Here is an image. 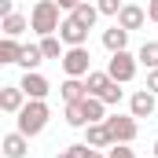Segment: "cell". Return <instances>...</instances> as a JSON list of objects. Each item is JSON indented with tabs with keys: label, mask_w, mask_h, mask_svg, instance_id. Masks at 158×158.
Wrapping results in <instances>:
<instances>
[{
	"label": "cell",
	"mask_w": 158,
	"mask_h": 158,
	"mask_svg": "<svg viewBox=\"0 0 158 158\" xmlns=\"http://www.w3.org/2000/svg\"><path fill=\"white\" fill-rule=\"evenodd\" d=\"M59 11H63V7H59L55 0H37V4H33V11H30V30L40 33V37L59 33V26H63Z\"/></svg>",
	"instance_id": "obj_1"
},
{
	"label": "cell",
	"mask_w": 158,
	"mask_h": 158,
	"mask_svg": "<svg viewBox=\"0 0 158 158\" xmlns=\"http://www.w3.org/2000/svg\"><path fill=\"white\" fill-rule=\"evenodd\" d=\"M4 15H15V0H0V19Z\"/></svg>",
	"instance_id": "obj_29"
},
{
	"label": "cell",
	"mask_w": 158,
	"mask_h": 158,
	"mask_svg": "<svg viewBox=\"0 0 158 158\" xmlns=\"http://www.w3.org/2000/svg\"><path fill=\"white\" fill-rule=\"evenodd\" d=\"M0 30H4V37H22V33L30 30V19L19 15V11H15V15H4V19H0Z\"/></svg>",
	"instance_id": "obj_15"
},
{
	"label": "cell",
	"mask_w": 158,
	"mask_h": 158,
	"mask_svg": "<svg viewBox=\"0 0 158 158\" xmlns=\"http://www.w3.org/2000/svg\"><path fill=\"white\" fill-rule=\"evenodd\" d=\"M107 158H136V155H132V147H129V143H114Z\"/></svg>",
	"instance_id": "obj_26"
},
{
	"label": "cell",
	"mask_w": 158,
	"mask_h": 158,
	"mask_svg": "<svg viewBox=\"0 0 158 158\" xmlns=\"http://www.w3.org/2000/svg\"><path fill=\"white\" fill-rule=\"evenodd\" d=\"M155 92H147V88H140V92H132L129 96V114L132 118H151L155 114Z\"/></svg>",
	"instance_id": "obj_9"
},
{
	"label": "cell",
	"mask_w": 158,
	"mask_h": 158,
	"mask_svg": "<svg viewBox=\"0 0 158 158\" xmlns=\"http://www.w3.org/2000/svg\"><path fill=\"white\" fill-rule=\"evenodd\" d=\"M59 63H63V74H66V77H88V74H92V55H88L85 44H81V48H66V55H63Z\"/></svg>",
	"instance_id": "obj_4"
},
{
	"label": "cell",
	"mask_w": 158,
	"mask_h": 158,
	"mask_svg": "<svg viewBox=\"0 0 158 158\" xmlns=\"http://www.w3.org/2000/svg\"><path fill=\"white\" fill-rule=\"evenodd\" d=\"M96 7H99V15H114L118 19V11L125 7V0H96Z\"/></svg>",
	"instance_id": "obj_25"
},
{
	"label": "cell",
	"mask_w": 158,
	"mask_h": 158,
	"mask_svg": "<svg viewBox=\"0 0 158 158\" xmlns=\"http://www.w3.org/2000/svg\"><path fill=\"white\" fill-rule=\"evenodd\" d=\"M99 99H103L107 107H114V103H121V85H118V81H110V85L103 88V96H99Z\"/></svg>",
	"instance_id": "obj_24"
},
{
	"label": "cell",
	"mask_w": 158,
	"mask_h": 158,
	"mask_svg": "<svg viewBox=\"0 0 158 158\" xmlns=\"http://www.w3.org/2000/svg\"><path fill=\"white\" fill-rule=\"evenodd\" d=\"M85 143H88V147H114V136H110L107 121H92V125H85Z\"/></svg>",
	"instance_id": "obj_12"
},
{
	"label": "cell",
	"mask_w": 158,
	"mask_h": 158,
	"mask_svg": "<svg viewBox=\"0 0 158 158\" xmlns=\"http://www.w3.org/2000/svg\"><path fill=\"white\" fill-rule=\"evenodd\" d=\"M81 151H85V143H70V147H63L55 158H81Z\"/></svg>",
	"instance_id": "obj_27"
},
{
	"label": "cell",
	"mask_w": 158,
	"mask_h": 158,
	"mask_svg": "<svg viewBox=\"0 0 158 158\" xmlns=\"http://www.w3.org/2000/svg\"><path fill=\"white\" fill-rule=\"evenodd\" d=\"M103 48H107V52H125V48H129V30L118 26V22H114L110 30H103Z\"/></svg>",
	"instance_id": "obj_14"
},
{
	"label": "cell",
	"mask_w": 158,
	"mask_h": 158,
	"mask_svg": "<svg viewBox=\"0 0 158 158\" xmlns=\"http://www.w3.org/2000/svg\"><path fill=\"white\" fill-rule=\"evenodd\" d=\"M155 158H158V140H155Z\"/></svg>",
	"instance_id": "obj_33"
},
{
	"label": "cell",
	"mask_w": 158,
	"mask_h": 158,
	"mask_svg": "<svg viewBox=\"0 0 158 158\" xmlns=\"http://www.w3.org/2000/svg\"><path fill=\"white\" fill-rule=\"evenodd\" d=\"M19 59H22V44H19V37H4V40H0V63L11 66V63H19Z\"/></svg>",
	"instance_id": "obj_16"
},
{
	"label": "cell",
	"mask_w": 158,
	"mask_h": 158,
	"mask_svg": "<svg viewBox=\"0 0 158 158\" xmlns=\"http://www.w3.org/2000/svg\"><path fill=\"white\" fill-rule=\"evenodd\" d=\"M136 66H140V59L125 48V52H110V59H107V74L118 81V85H129V81L136 77Z\"/></svg>",
	"instance_id": "obj_3"
},
{
	"label": "cell",
	"mask_w": 158,
	"mask_h": 158,
	"mask_svg": "<svg viewBox=\"0 0 158 158\" xmlns=\"http://www.w3.org/2000/svg\"><path fill=\"white\" fill-rule=\"evenodd\" d=\"M70 15L77 19L81 26H88V30H92V26H96V19H99V7H96V4H88V0H81V4L70 11Z\"/></svg>",
	"instance_id": "obj_17"
},
{
	"label": "cell",
	"mask_w": 158,
	"mask_h": 158,
	"mask_svg": "<svg viewBox=\"0 0 158 158\" xmlns=\"http://www.w3.org/2000/svg\"><path fill=\"white\" fill-rule=\"evenodd\" d=\"M151 158H155V155H151Z\"/></svg>",
	"instance_id": "obj_34"
},
{
	"label": "cell",
	"mask_w": 158,
	"mask_h": 158,
	"mask_svg": "<svg viewBox=\"0 0 158 158\" xmlns=\"http://www.w3.org/2000/svg\"><path fill=\"white\" fill-rule=\"evenodd\" d=\"M59 40H63L66 48H81V44L88 40V26H81L74 15H63V26H59Z\"/></svg>",
	"instance_id": "obj_6"
},
{
	"label": "cell",
	"mask_w": 158,
	"mask_h": 158,
	"mask_svg": "<svg viewBox=\"0 0 158 158\" xmlns=\"http://www.w3.org/2000/svg\"><path fill=\"white\" fill-rule=\"evenodd\" d=\"M48 118H52V110H48V103H44V99H30V103L15 114L19 132H26V136H40V132L48 129Z\"/></svg>",
	"instance_id": "obj_2"
},
{
	"label": "cell",
	"mask_w": 158,
	"mask_h": 158,
	"mask_svg": "<svg viewBox=\"0 0 158 158\" xmlns=\"http://www.w3.org/2000/svg\"><path fill=\"white\" fill-rule=\"evenodd\" d=\"M59 96H63V103H77V99H85V96H88L85 77H66L63 85H59Z\"/></svg>",
	"instance_id": "obj_13"
},
{
	"label": "cell",
	"mask_w": 158,
	"mask_h": 158,
	"mask_svg": "<svg viewBox=\"0 0 158 158\" xmlns=\"http://www.w3.org/2000/svg\"><path fill=\"white\" fill-rule=\"evenodd\" d=\"M143 88L158 96V70H147V81H143Z\"/></svg>",
	"instance_id": "obj_28"
},
{
	"label": "cell",
	"mask_w": 158,
	"mask_h": 158,
	"mask_svg": "<svg viewBox=\"0 0 158 158\" xmlns=\"http://www.w3.org/2000/svg\"><path fill=\"white\" fill-rule=\"evenodd\" d=\"M85 114H88V125H92V121H103L107 118V103H103L99 96H85Z\"/></svg>",
	"instance_id": "obj_23"
},
{
	"label": "cell",
	"mask_w": 158,
	"mask_h": 158,
	"mask_svg": "<svg viewBox=\"0 0 158 158\" xmlns=\"http://www.w3.org/2000/svg\"><path fill=\"white\" fill-rule=\"evenodd\" d=\"M40 63H44L40 44H22V59H19V66H22V70H37Z\"/></svg>",
	"instance_id": "obj_18"
},
{
	"label": "cell",
	"mask_w": 158,
	"mask_h": 158,
	"mask_svg": "<svg viewBox=\"0 0 158 158\" xmlns=\"http://www.w3.org/2000/svg\"><path fill=\"white\" fill-rule=\"evenodd\" d=\"M136 59H140V66L158 70V40H143V44H140V52H136Z\"/></svg>",
	"instance_id": "obj_19"
},
{
	"label": "cell",
	"mask_w": 158,
	"mask_h": 158,
	"mask_svg": "<svg viewBox=\"0 0 158 158\" xmlns=\"http://www.w3.org/2000/svg\"><path fill=\"white\" fill-rule=\"evenodd\" d=\"M0 151H4V158H26V155H30V136L15 129V132H7V136H4Z\"/></svg>",
	"instance_id": "obj_10"
},
{
	"label": "cell",
	"mask_w": 158,
	"mask_h": 158,
	"mask_svg": "<svg viewBox=\"0 0 158 158\" xmlns=\"http://www.w3.org/2000/svg\"><path fill=\"white\" fill-rule=\"evenodd\" d=\"M147 19H151V22H158V0H151V4H147Z\"/></svg>",
	"instance_id": "obj_32"
},
{
	"label": "cell",
	"mask_w": 158,
	"mask_h": 158,
	"mask_svg": "<svg viewBox=\"0 0 158 158\" xmlns=\"http://www.w3.org/2000/svg\"><path fill=\"white\" fill-rule=\"evenodd\" d=\"M55 4H59V7H63L66 15H70V11H74V7H77V4H81V0H55Z\"/></svg>",
	"instance_id": "obj_31"
},
{
	"label": "cell",
	"mask_w": 158,
	"mask_h": 158,
	"mask_svg": "<svg viewBox=\"0 0 158 158\" xmlns=\"http://www.w3.org/2000/svg\"><path fill=\"white\" fill-rule=\"evenodd\" d=\"M19 85H22V92H26L30 99H48V92H52L48 77H44V74H37V70H26Z\"/></svg>",
	"instance_id": "obj_8"
},
{
	"label": "cell",
	"mask_w": 158,
	"mask_h": 158,
	"mask_svg": "<svg viewBox=\"0 0 158 158\" xmlns=\"http://www.w3.org/2000/svg\"><path fill=\"white\" fill-rule=\"evenodd\" d=\"M114 22H118V26H125V30L132 33V30H140V26L147 22V11H143L140 4H129V0H125V7L118 11V19H114Z\"/></svg>",
	"instance_id": "obj_11"
},
{
	"label": "cell",
	"mask_w": 158,
	"mask_h": 158,
	"mask_svg": "<svg viewBox=\"0 0 158 158\" xmlns=\"http://www.w3.org/2000/svg\"><path fill=\"white\" fill-rule=\"evenodd\" d=\"M110 81H114V77H110L107 70H92V74L85 77V85H88V96H103V88H107Z\"/></svg>",
	"instance_id": "obj_22"
},
{
	"label": "cell",
	"mask_w": 158,
	"mask_h": 158,
	"mask_svg": "<svg viewBox=\"0 0 158 158\" xmlns=\"http://www.w3.org/2000/svg\"><path fill=\"white\" fill-rule=\"evenodd\" d=\"M40 52H44V59H63L66 44L59 40V33H52V37H40Z\"/></svg>",
	"instance_id": "obj_21"
},
{
	"label": "cell",
	"mask_w": 158,
	"mask_h": 158,
	"mask_svg": "<svg viewBox=\"0 0 158 158\" xmlns=\"http://www.w3.org/2000/svg\"><path fill=\"white\" fill-rule=\"evenodd\" d=\"M66 125H70V129H85V125H88L85 99H77V103H66Z\"/></svg>",
	"instance_id": "obj_20"
},
{
	"label": "cell",
	"mask_w": 158,
	"mask_h": 158,
	"mask_svg": "<svg viewBox=\"0 0 158 158\" xmlns=\"http://www.w3.org/2000/svg\"><path fill=\"white\" fill-rule=\"evenodd\" d=\"M26 103H30V96L22 92V85H4L0 88V110L4 114H19Z\"/></svg>",
	"instance_id": "obj_7"
},
{
	"label": "cell",
	"mask_w": 158,
	"mask_h": 158,
	"mask_svg": "<svg viewBox=\"0 0 158 158\" xmlns=\"http://www.w3.org/2000/svg\"><path fill=\"white\" fill-rule=\"evenodd\" d=\"M107 129H110V136H114V143H132L136 136H140V125L132 114H107Z\"/></svg>",
	"instance_id": "obj_5"
},
{
	"label": "cell",
	"mask_w": 158,
	"mask_h": 158,
	"mask_svg": "<svg viewBox=\"0 0 158 158\" xmlns=\"http://www.w3.org/2000/svg\"><path fill=\"white\" fill-rule=\"evenodd\" d=\"M81 158H107V155H99V147H88V143H85V151H81Z\"/></svg>",
	"instance_id": "obj_30"
}]
</instances>
